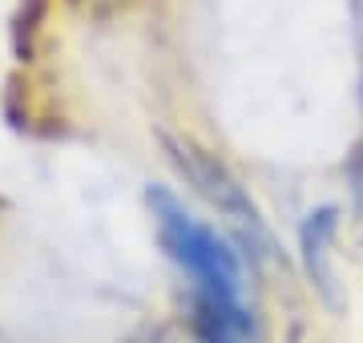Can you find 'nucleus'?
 Wrapping results in <instances>:
<instances>
[{
	"mask_svg": "<svg viewBox=\"0 0 363 343\" xmlns=\"http://www.w3.org/2000/svg\"><path fill=\"white\" fill-rule=\"evenodd\" d=\"M174 158H178L182 174L218 206L222 218H230V226L242 235L250 254L279 259V247H274V235H271V226H267V218H262V210L247 194V186L238 182L218 158H210L206 150H198V145H174Z\"/></svg>",
	"mask_w": 363,
	"mask_h": 343,
	"instance_id": "1",
	"label": "nucleus"
},
{
	"mask_svg": "<svg viewBox=\"0 0 363 343\" xmlns=\"http://www.w3.org/2000/svg\"><path fill=\"white\" fill-rule=\"evenodd\" d=\"M335 226H339V210L335 206H319V210L307 214V223L298 230V254H303V271L311 279V287L319 291L331 311L343 307L339 299V279H335V266H331V238H335Z\"/></svg>",
	"mask_w": 363,
	"mask_h": 343,
	"instance_id": "2",
	"label": "nucleus"
}]
</instances>
